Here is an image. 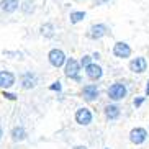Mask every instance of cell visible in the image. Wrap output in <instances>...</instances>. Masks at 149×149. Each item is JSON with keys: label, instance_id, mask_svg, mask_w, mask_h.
<instances>
[{"label": "cell", "instance_id": "cell-1", "mask_svg": "<svg viewBox=\"0 0 149 149\" xmlns=\"http://www.w3.org/2000/svg\"><path fill=\"white\" fill-rule=\"evenodd\" d=\"M64 75H66L67 79L74 80V82L80 84L82 82V77H80V70H82V67H80L79 61L75 59V57H67L66 59V64H64Z\"/></svg>", "mask_w": 149, "mask_h": 149}, {"label": "cell", "instance_id": "cell-2", "mask_svg": "<svg viewBox=\"0 0 149 149\" xmlns=\"http://www.w3.org/2000/svg\"><path fill=\"white\" fill-rule=\"evenodd\" d=\"M107 95H108V98L111 102H121V100H125V98H126V95H128L126 84L121 82V80L113 82L108 87V90H107Z\"/></svg>", "mask_w": 149, "mask_h": 149}, {"label": "cell", "instance_id": "cell-3", "mask_svg": "<svg viewBox=\"0 0 149 149\" xmlns=\"http://www.w3.org/2000/svg\"><path fill=\"white\" fill-rule=\"evenodd\" d=\"M108 35H110V26L107 23H93V25H90V28L85 33V36L92 41H100Z\"/></svg>", "mask_w": 149, "mask_h": 149}, {"label": "cell", "instance_id": "cell-4", "mask_svg": "<svg viewBox=\"0 0 149 149\" xmlns=\"http://www.w3.org/2000/svg\"><path fill=\"white\" fill-rule=\"evenodd\" d=\"M66 53L62 51V49L59 48H53V49H49V53H48V62H49V66L54 67V69H61V67H64V64H66Z\"/></svg>", "mask_w": 149, "mask_h": 149}, {"label": "cell", "instance_id": "cell-5", "mask_svg": "<svg viewBox=\"0 0 149 149\" xmlns=\"http://www.w3.org/2000/svg\"><path fill=\"white\" fill-rule=\"evenodd\" d=\"M111 56L116 57V59H130L133 56V48L126 41H116L111 48Z\"/></svg>", "mask_w": 149, "mask_h": 149}, {"label": "cell", "instance_id": "cell-6", "mask_svg": "<svg viewBox=\"0 0 149 149\" xmlns=\"http://www.w3.org/2000/svg\"><path fill=\"white\" fill-rule=\"evenodd\" d=\"M38 84H40V77L33 70H25L20 75V87L23 90H33V88L38 87Z\"/></svg>", "mask_w": 149, "mask_h": 149}, {"label": "cell", "instance_id": "cell-7", "mask_svg": "<svg viewBox=\"0 0 149 149\" xmlns=\"http://www.w3.org/2000/svg\"><path fill=\"white\" fill-rule=\"evenodd\" d=\"M74 120H75L77 125H80V126H88V125L93 121L92 110L87 108V107H79L74 113Z\"/></svg>", "mask_w": 149, "mask_h": 149}, {"label": "cell", "instance_id": "cell-8", "mask_svg": "<svg viewBox=\"0 0 149 149\" xmlns=\"http://www.w3.org/2000/svg\"><path fill=\"white\" fill-rule=\"evenodd\" d=\"M80 97H82L85 102L92 103V102L98 100L100 97V88L97 84H85L82 88H80Z\"/></svg>", "mask_w": 149, "mask_h": 149}, {"label": "cell", "instance_id": "cell-9", "mask_svg": "<svg viewBox=\"0 0 149 149\" xmlns=\"http://www.w3.org/2000/svg\"><path fill=\"white\" fill-rule=\"evenodd\" d=\"M17 84V75L15 72L8 69H2L0 70V90H10L15 87Z\"/></svg>", "mask_w": 149, "mask_h": 149}, {"label": "cell", "instance_id": "cell-10", "mask_svg": "<svg viewBox=\"0 0 149 149\" xmlns=\"http://www.w3.org/2000/svg\"><path fill=\"white\" fill-rule=\"evenodd\" d=\"M128 67H130V70H131L133 74H144L146 70H148V59L144 56L131 57Z\"/></svg>", "mask_w": 149, "mask_h": 149}, {"label": "cell", "instance_id": "cell-11", "mask_svg": "<svg viewBox=\"0 0 149 149\" xmlns=\"http://www.w3.org/2000/svg\"><path fill=\"white\" fill-rule=\"evenodd\" d=\"M85 75H87V79L90 82H98V80L103 77V67L100 64H97V62H92V64H88L85 67Z\"/></svg>", "mask_w": 149, "mask_h": 149}, {"label": "cell", "instance_id": "cell-12", "mask_svg": "<svg viewBox=\"0 0 149 149\" xmlns=\"http://www.w3.org/2000/svg\"><path fill=\"white\" fill-rule=\"evenodd\" d=\"M10 138L13 143H23V141L28 139V131L26 128L23 126V125H17V126L12 128V131H10Z\"/></svg>", "mask_w": 149, "mask_h": 149}, {"label": "cell", "instance_id": "cell-13", "mask_svg": "<svg viewBox=\"0 0 149 149\" xmlns=\"http://www.w3.org/2000/svg\"><path fill=\"white\" fill-rule=\"evenodd\" d=\"M0 10L7 15H12L20 10V0H0Z\"/></svg>", "mask_w": 149, "mask_h": 149}, {"label": "cell", "instance_id": "cell-14", "mask_svg": "<svg viewBox=\"0 0 149 149\" xmlns=\"http://www.w3.org/2000/svg\"><path fill=\"white\" fill-rule=\"evenodd\" d=\"M148 138V131H146L144 128H134L131 130L130 133V141H131L133 144H143Z\"/></svg>", "mask_w": 149, "mask_h": 149}, {"label": "cell", "instance_id": "cell-15", "mask_svg": "<svg viewBox=\"0 0 149 149\" xmlns=\"http://www.w3.org/2000/svg\"><path fill=\"white\" fill-rule=\"evenodd\" d=\"M103 113H105L107 120L113 121V120H118L120 118V115H121V108H120L116 103H108V105H105V108H103Z\"/></svg>", "mask_w": 149, "mask_h": 149}, {"label": "cell", "instance_id": "cell-16", "mask_svg": "<svg viewBox=\"0 0 149 149\" xmlns=\"http://www.w3.org/2000/svg\"><path fill=\"white\" fill-rule=\"evenodd\" d=\"M40 35L43 36L44 40H53L54 36H56V26H54V23H51V22L43 23L40 26Z\"/></svg>", "mask_w": 149, "mask_h": 149}, {"label": "cell", "instance_id": "cell-17", "mask_svg": "<svg viewBox=\"0 0 149 149\" xmlns=\"http://www.w3.org/2000/svg\"><path fill=\"white\" fill-rule=\"evenodd\" d=\"M35 10H36L35 0H20V12H22L23 15L30 17V15L35 13Z\"/></svg>", "mask_w": 149, "mask_h": 149}, {"label": "cell", "instance_id": "cell-18", "mask_svg": "<svg viewBox=\"0 0 149 149\" xmlns=\"http://www.w3.org/2000/svg\"><path fill=\"white\" fill-rule=\"evenodd\" d=\"M87 18V13L84 10H72L69 13V23L70 25H79Z\"/></svg>", "mask_w": 149, "mask_h": 149}, {"label": "cell", "instance_id": "cell-19", "mask_svg": "<svg viewBox=\"0 0 149 149\" xmlns=\"http://www.w3.org/2000/svg\"><path fill=\"white\" fill-rule=\"evenodd\" d=\"M2 97L8 102H17L18 100V93L12 92V90H2Z\"/></svg>", "mask_w": 149, "mask_h": 149}, {"label": "cell", "instance_id": "cell-20", "mask_svg": "<svg viewBox=\"0 0 149 149\" xmlns=\"http://www.w3.org/2000/svg\"><path fill=\"white\" fill-rule=\"evenodd\" d=\"M92 62H93L92 54H84V56L79 59V64H80V67H82V69H85V67H87L88 64H92Z\"/></svg>", "mask_w": 149, "mask_h": 149}, {"label": "cell", "instance_id": "cell-21", "mask_svg": "<svg viewBox=\"0 0 149 149\" xmlns=\"http://www.w3.org/2000/svg\"><path fill=\"white\" fill-rule=\"evenodd\" d=\"M49 90H51V92H57V93H61L62 92V82L61 80H54L53 84H51V85H49Z\"/></svg>", "mask_w": 149, "mask_h": 149}, {"label": "cell", "instance_id": "cell-22", "mask_svg": "<svg viewBox=\"0 0 149 149\" xmlns=\"http://www.w3.org/2000/svg\"><path fill=\"white\" fill-rule=\"evenodd\" d=\"M3 56L12 57V59H22V53L20 51H3Z\"/></svg>", "mask_w": 149, "mask_h": 149}, {"label": "cell", "instance_id": "cell-23", "mask_svg": "<svg viewBox=\"0 0 149 149\" xmlns=\"http://www.w3.org/2000/svg\"><path fill=\"white\" fill-rule=\"evenodd\" d=\"M146 102V97H134V100H133V105L136 107V108H139L143 103Z\"/></svg>", "mask_w": 149, "mask_h": 149}, {"label": "cell", "instance_id": "cell-24", "mask_svg": "<svg viewBox=\"0 0 149 149\" xmlns=\"http://www.w3.org/2000/svg\"><path fill=\"white\" fill-rule=\"evenodd\" d=\"M111 0H93V5L95 7H102V5H107V3H110Z\"/></svg>", "mask_w": 149, "mask_h": 149}, {"label": "cell", "instance_id": "cell-25", "mask_svg": "<svg viewBox=\"0 0 149 149\" xmlns=\"http://www.w3.org/2000/svg\"><path fill=\"white\" fill-rule=\"evenodd\" d=\"M92 59H93V62L100 61V59H102V54L98 53V51H93V53H92Z\"/></svg>", "mask_w": 149, "mask_h": 149}, {"label": "cell", "instance_id": "cell-26", "mask_svg": "<svg viewBox=\"0 0 149 149\" xmlns=\"http://www.w3.org/2000/svg\"><path fill=\"white\" fill-rule=\"evenodd\" d=\"M144 93H146V97H149V80L146 82V90H144Z\"/></svg>", "mask_w": 149, "mask_h": 149}, {"label": "cell", "instance_id": "cell-27", "mask_svg": "<svg viewBox=\"0 0 149 149\" xmlns=\"http://www.w3.org/2000/svg\"><path fill=\"white\" fill-rule=\"evenodd\" d=\"M72 149H88V148H87V146H74Z\"/></svg>", "mask_w": 149, "mask_h": 149}, {"label": "cell", "instance_id": "cell-28", "mask_svg": "<svg viewBox=\"0 0 149 149\" xmlns=\"http://www.w3.org/2000/svg\"><path fill=\"white\" fill-rule=\"evenodd\" d=\"M2 138H3V128L0 126V141H2Z\"/></svg>", "mask_w": 149, "mask_h": 149}, {"label": "cell", "instance_id": "cell-29", "mask_svg": "<svg viewBox=\"0 0 149 149\" xmlns=\"http://www.w3.org/2000/svg\"><path fill=\"white\" fill-rule=\"evenodd\" d=\"M105 149H110V148H105Z\"/></svg>", "mask_w": 149, "mask_h": 149}]
</instances>
